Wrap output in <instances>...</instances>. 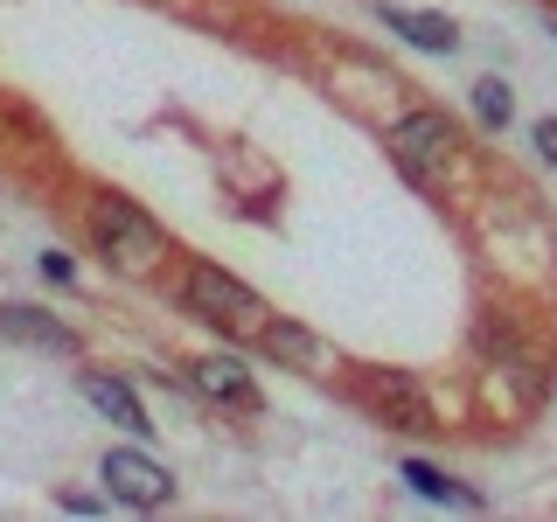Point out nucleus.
I'll list each match as a JSON object with an SVG mask.
<instances>
[{
  "instance_id": "nucleus-1",
  "label": "nucleus",
  "mask_w": 557,
  "mask_h": 522,
  "mask_svg": "<svg viewBox=\"0 0 557 522\" xmlns=\"http://www.w3.org/2000/svg\"><path fill=\"white\" fill-rule=\"evenodd\" d=\"M182 300H188L196 321L223 327V335H237V341H258V335H265V321H272V307L258 300L244 278L216 272V265H188L182 272Z\"/></svg>"
},
{
  "instance_id": "nucleus-2",
  "label": "nucleus",
  "mask_w": 557,
  "mask_h": 522,
  "mask_svg": "<svg viewBox=\"0 0 557 522\" xmlns=\"http://www.w3.org/2000/svg\"><path fill=\"white\" fill-rule=\"evenodd\" d=\"M91 237H98V251L112 258L119 272H133V278H147V272L168 258V237H161V223H153L147 209L119 202V196H104V202L91 209Z\"/></svg>"
},
{
  "instance_id": "nucleus-3",
  "label": "nucleus",
  "mask_w": 557,
  "mask_h": 522,
  "mask_svg": "<svg viewBox=\"0 0 557 522\" xmlns=\"http://www.w3.org/2000/svg\"><path fill=\"white\" fill-rule=\"evenodd\" d=\"M391 153L411 182H446L453 161H460V133H453L440 112H405L391 126Z\"/></svg>"
},
{
  "instance_id": "nucleus-4",
  "label": "nucleus",
  "mask_w": 557,
  "mask_h": 522,
  "mask_svg": "<svg viewBox=\"0 0 557 522\" xmlns=\"http://www.w3.org/2000/svg\"><path fill=\"white\" fill-rule=\"evenodd\" d=\"M356 397L370 405L376 425H397V432H440V418H432V397H425V383H418L411 370H362Z\"/></svg>"
},
{
  "instance_id": "nucleus-5",
  "label": "nucleus",
  "mask_w": 557,
  "mask_h": 522,
  "mask_svg": "<svg viewBox=\"0 0 557 522\" xmlns=\"http://www.w3.org/2000/svg\"><path fill=\"white\" fill-rule=\"evenodd\" d=\"M104 487H112L119 501H133V509H161L174 495L168 467H153L147 452H104Z\"/></svg>"
},
{
  "instance_id": "nucleus-6",
  "label": "nucleus",
  "mask_w": 557,
  "mask_h": 522,
  "mask_svg": "<svg viewBox=\"0 0 557 522\" xmlns=\"http://www.w3.org/2000/svg\"><path fill=\"white\" fill-rule=\"evenodd\" d=\"M272 348L278 362H293V370H307V376H335L342 362H335V348H327L321 335H307L300 321H265V335H258Z\"/></svg>"
},
{
  "instance_id": "nucleus-7",
  "label": "nucleus",
  "mask_w": 557,
  "mask_h": 522,
  "mask_svg": "<svg viewBox=\"0 0 557 522\" xmlns=\"http://www.w3.org/2000/svg\"><path fill=\"white\" fill-rule=\"evenodd\" d=\"M0 335H14L28 348H49V356H70V348H77V335H70L57 313H35V307H0Z\"/></svg>"
},
{
  "instance_id": "nucleus-8",
  "label": "nucleus",
  "mask_w": 557,
  "mask_h": 522,
  "mask_svg": "<svg viewBox=\"0 0 557 522\" xmlns=\"http://www.w3.org/2000/svg\"><path fill=\"white\" fill-rule=\"evenodd\" d=\"M196 390L216 397V405H258L251 370H244L237 356H202V362H196Z\"/></svg>"
},
{
  "instance_id": "nucleus-9",
  "label": "nucleus",
  "mask_w": 557,
  "mask_h": 522,
  "mask_svg": "<svg viewBox=\"0 0 557 522\" xmlns=\"http://www.w3.org/2000/svg\"><path fill=\"white\" fill-rule=\"evenodd\" d=\"M84 397L112 418V425H126V432H153L147 425V411H139V397L126 390V383H112V376H84Z\"/></svg>"
},
{
  "instance_id": "nucleus-10",
  "label": "nucleus",
  "mask_w": 557,
  "mask_h": 522,
  "mask_svg": "<svg viewBox=\"0 0 557 522\" xmlns=\"http://www.w3.org/2000/svg\"><path fill=\"white\" fill-rule=\"evenodd\" d=\"M383 22H391L405 42H418V49H453V22L446 14H411V8H383Z\"/></svg>"
},
{
  "instance_id": "nucleus-11",
  "label": "nucleus",
  "mask_w": 557,
  "mask_h": 522,
  "mask_svg": "<svg viewBox=\"0 0 557 522\" xmlns=\"http://www.w3.org/2000/svg\"><path fill=\"white\" fill-rule=\"evenodd\" d=\"M474 348L487 362H509V356H522V321L516 313H487V321L474 327Z\"/></svg>"
},
{
  "instance_id": "nucleus-12",
  "label": "nucleus",
  "mask_w": 557,
  "mask_h": 522,
  "mask_svg": "<svg viewBox=\"0 0 557 522\" xmlns=\"http://www.w3.org/2000/svg\"><path fill=\"white\" fill-rule=\"evenodd\" d=\"M405 481H411L425 501H460V509H474V495H467V487H453L440 467H425V460H405Z\"/></svg>"
},
{
  "instance_id": "nucleus-13",
  "label": "nucleus",
  "mask_w": 557,
  "mask_h": 522,
  "mask_svg": "<svg viewBox=\"0 0 557 522\" xmlns=\"http://www.w3.org/2000/svg\"><path fill=\"white\" fill-rule=\"evenodd\" d=\"M474 112L487 119V126H509V91H502L495 77H487V84H474Z\"/></svg>"
},
{
  "instance_id": "nucleus-14",
  "label": "nucleus",
  "mask_w": 557,
  "mask_h": 522,
  "mask_svg": "<svg viewBox=\"0 0 557 522\" xmlns=\"http://www.w3.org/2000/svg\"><path fill=\"white\" fill-rule=\"evenodd\" d=\"M536 153H544V161H557V119H544V126H536Z\"/></svg>"
}]
</instances>
